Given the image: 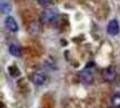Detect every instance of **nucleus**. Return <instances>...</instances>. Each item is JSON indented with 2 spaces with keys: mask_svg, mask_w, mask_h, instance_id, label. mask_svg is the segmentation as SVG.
<instances>
[{
  "mask_svg": "<svg viewBox=\"0 0 120 108\" xmlns=\"http://www.w3.org/2000/svg\"><path fill=\"white\" fill-rule=\"evenodd\" d=\"M91 67H92V64L89 62V64L79 73V79H80L81 82L85 84V85H90L91 82L94 81V73H92Z\"/></svg>",
  "mask_w": 120,
  "mask_h": 108,
  "instance_id": "f257e3e1",
  "label": "nucleus"
},
{
  "mask_svg": "<svg viewBox=\"0 0 120 108\" xmlns=\"http://www.w3.org/2000/svg\"><path fill=\"white\" fill-rule=\"evenodd\" d=\"M37 1H38L40 4H47L48 2L50 1V0H37Z\"/></svg>",
  "mask_w": 120,
  "mask_h": 108,
  "instance_id": "9d476101",
  "label": "nucleus"
},
{
  "mask_svg": "<svg viewBox=\"0 0 120 108\" xmlns=\"http://www.w3.org/2000/svg\"><path fill=\"white\" fill-rule=\"evenodd\" d=\"M11 11V4L8 0H1V12L9 13Z\"/></svg>",
  "mask_w": 120,
  "mask_h": 108,
  "instance_id": "0eeeda50",
  "label": "nucleus"
},
{
  "mask_svg": "<svg viewBox=\"0 0 120 108\" xmlns=\"http://www.w3.org/2000/svg\"><path fill=\"white\" fill-rule=\"evenodd\" d=\"M47 81V73L42 70H37L32 75V82L36 86H42Z\"/></svg>",
  "mask_w": 120,
  "mask_h": 108,
  "instance_id": "f03ea898",
  "label": "nucleus"
},
{
  "mask_svg": "<svg viewBox=\"0 0 120 108\" xmlns=\"http://www.w3.org/2000/svg\"><path fill=\"white\" fill-rule=\"evenodd\" d=\"M57 12L53 9H46L42 13H41V20L45 23H49V22L55 21V19L57 18Z\"/></svg>",
  "mask_w": 120,
  "mask_h": 108,
  "instance_id": "7ed1b4c3",
  "label": "nucleus"
},
{
  "mask_svg": "<svg viewBox=\"0 0 120 108\" xmlns=\"http://www.w3.org/2000/svg\"><path fill=\"white\" fill-rule=\"evenodd\" d=\"M103 79L106 81H109V82H112L115 81V79L117 77V73H116V69L113 67H108L107 69H105L103 71Z\"/></svg>",
  "mask_w": 120,
  "mask_h": 108,
  "instance_id": "423d86ee",
  "label": "nucleus"
},
{
  "mask_svg": "<svg viewBox=\"0 0 120 108\" xmlns=\"http://www.w3.org/2000/svg\"><path fill=\"white\" fill-rule=\"evenodd\" d=\"M9 52H10L12 56H16V57L20 56V50H19L18 45H16V43H11V45L9 46Z\"/></svg>",
  "mask_w": 120,
  "mask_h": 108,
  "instance_id": "6e6552de",
  "label": "nucleus"
},
{
  "mask_svg": "<svg viewBox=\"0 0 120 108\" xmlns=\"http://www.w3.org/2000/svg\"><path fill=\"white\" fill-rule=\"evenodd\" d=\"M4 25H6V28H7L9 31H11V32H17V31L19 30V26H18L16 19L13 17H11V16L6 17V19H4Z\"/></svg>",
  "mask_w": 120,
  "mask_h": 108,
  "instance_id": "20e7f679",
  "label": "nucleus"
},
{
  "mask_svg": "<svg viewBox=\"0 0 120 108\" xmlns=\"http://www.w3.org/2000/svg\"><path fill=\"white\" fill-rule=\"evenodd\" d=\"M119 29L120 27L118 21H117V19H112V20L109 21L107 26V34L109 36H117L119 34Z\"/></svg>",
  "mask_w": 120,
  "mask_h": 108,
  "instance_id": "39448f33",
  "label": "nucleus"
},
{
  "mask_svg": "<svg viewBox=\"0 0 120 108\" xmlns=\"http://www.w3.org/2000/svg\"><path fill=\"white\" fill-rule=\"evenodd\" d=\"M111 105L113 108H120V94H113L111 97Z\"/></svg>",
  "mask_w": 120,
  "mask_h": 108,
  "instance_id": "1a4fd4ad",
  "label": "nucleus"
}]
</instances>
